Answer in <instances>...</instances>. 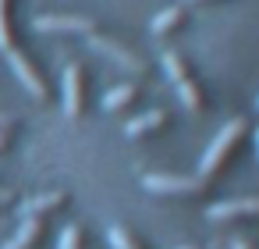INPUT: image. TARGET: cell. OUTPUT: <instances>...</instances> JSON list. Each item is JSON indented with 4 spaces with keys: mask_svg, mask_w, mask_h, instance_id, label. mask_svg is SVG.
<instances>
[{
    "mask_svg": "<svg viewBox=\"0 0 259 249\" xmlns=\"http://www.w3.org/2000/svg\"><path fill=\"white\" fill-rule=\"evenodd\" d=\"M68 192L64 189H50V192H39V196H32V199H25L22 203V221L25 217H32V221H43V217H50V214H57V210H64L68 206Z\"/></svg>",
    "mask_w": 259,
    "mask_h": 249,
    "instance_id": "obj_10",
    "label": "cell"
},
{
    "mask_svg": "<svg viewBox=\"0 0 259 249\" xmlns=\"http://www.w3.org/2000/svg\"><path fill=\"white\" fill-rule=\"evenodd\" d=\"M170 125V114L167 111H146V114H139V118H128L124 121V135L128 139H146V135H153V132H160V128H167Z\"/></svg>",
    "mask_w": 259,
    "mask_h": 249,
    "instance_id": "obj_11",
    "label": "cell"
},
{
    "mask_svg": "<svg viewBox=\"0 0 259 249\" xmlns=\"http://www.w3.org/2000/svg\"><path fill=\"white\" fill-rule=\"evenodd\" d=\"M89 47H93L100 57L114 61L117 68H124L128 75H149V61H146L139 50L124 47L121 40H114V36H103V32H96V36H89Z\"/></svg>",
    "mask_w": 259,
    "mask_h": 249,
    "instance_id": "obj_4",
    "label": "cell"
},
{
    "mask_svg": "<svg viewBox=\"0 0 259 249\" xmlns=\"http://www.w3.org/2000/svg\"><path fill=\"white\" fill-rule=\"evenodd\" d=\"M142 189L153 196H163V199H192V203L209 196V185L199 174H170V171L142 174Z\"/></svg>",
    "mask_w": 259,
    "mask_h": 249,
    "instance_id": "obj_3",
    "label": "cell"
},
{
    "mask_svg": "<svg viewBox=\"0 0 259 249\" xmlns=\"http://www.w3.org/2000/svg\"><path fill=\"white\" fill-rule=\"evenodd\" d=\"M135 100H139V86H132V82H124V86H114V89H107V96H103V111L107 114H121V111H128V107H135Z\"/></svg>",
    "mask_w": 259,
    "mask_h": 249,
    "instance_id": "obj_13",
    "label": "cell"
},
{
    "mask_svg": "<svg viewBox=\"0 0 259 249\" xmlns=\"http://www.w3.org/2000/svg\"><path fill=\"white\" fill-rule=\"evenodd\" d=\"M15 128H18L15 114H8V111H0V132H15Z\"/></svg>",
    "mask_w": 259,
    "mask_h": 249,
    "instance_id": "obj_17",
    "label": "cell"
},
{
    "mask_svg": "<svg viewBox=\"0 0 259 249\" xmlns=\"http://www.w3.org/2000/svg\"><path fill=\"white\" fill-rule=\"evenodd\" d=\"M107 242H110V249H149L132 228H124V224H110L107 228Z\"/></svg>",
    "mask_w": 259,
    "mask_h": 249,
    "instance_id": "obj_15",
    "label": "cell"
},
{
    "mask_svg": "<svg viewBox=\"0 0 259 249\" xmlns=\"http://www.w3.org/2000/svg\"><path fill=\"white\" fill-rule=\"evenodd\" d=\"M185 25H188V8H185V4H167L163 11H156V15L149 18V32H153L156 40L178 36Z\"/></svg>",
    "mask_w": 259,
    "mask_h": 249,
    "instance_id": "obj_9",
    "label": "cell"
},
{
    "mask_svg": "<svg viewBox=\"0 0 259 249\" xmlns=\"http://www.w3.org/2000/svg\"><path fill=\"white\" fill-rule=\"evenodd\" d=\"M8 64H11V72H15V79L25 86V93L32 96V100H50V86H47V75L36 68V61L25 54V50H8Z\"/></svg>",
    "mask_w": 259,
    "mask_h": 249,
    "instance_id": "obj_6",
    "label": "cell"
},
{
    "mask_svg": "<svg viewBox=\"0 0 259 249\" xmlns=\"http://www.w3.org/2000/svg\"><path fill=\"white\" fill-rule=\"evenodd\" d=\"M85 245V235H82V228L78 224H68L64 231H61V242H57V249H82Z\"/></svg>",
    "mask_w": 259,
    "mask_h": 249,
    "instance_id": "obj_16",
    "label": "cell"
},
{
    "mask_svg": "<svg viewBox=\"0 0 259 249\" xmlns=\"http://www.w3.org/2000/svg\"><path fill=\"white\" fill-rule=\"evenodd\" d=\"M8 146H11V132H0V153H4Z\"/></svg>",
    "mask_w": 259,
    "mask_h": 249,
    "instance_id": "obj_21",
    "label": "cell"
},
{
    "mask_svg": "<svg viewBox=\"0 0 259 249\" xmlns=\"http://www.w3.org/2000/svg\"><path fill=\"white\" fill-rule=\"evenodd\" d=\"M209 249H231V245H224V242H213V245H209Z\"/></svg>",
    "mask_w": 259,
    "mask_h": 249,
    "instance_id": "obj_23",
    "label": "cell"
},
{
    "mask_svg": "<svg viewBox=\"0 0 259 249\" xmlns=\"http://www.w3.org/2000/svg\"><path fill=\"white\" fill-rule=\"evenodd\" d=\"M32 29L47 36H85L89 40L100 32V22L93 15H36Z\"/></svg>",
    "mask_w": 259,
    "mask_h": 249,
    "instance_id": "obj_5",
    "label": "cell"
},
{
    "mask_svg": "<svg viewBox=\"0 0 259 249\" xmlns=\"http://www.w3.org/2000/svg\"><path fill=\"white\" fill-rule=\"evenodd\" d=\"M8 203H15V192L11 189H0V206H8Z\"/></svg>",
    "mask_w": 259,
    "mask_h": 249,
    "instance_id": "obj_20",
    "label": "cell"
},
{
    "mask_svg": "<svg viewBox=\"0 0 259 249\" xmlns=\"http://www.w3.org/2000/svg\"><path fill=\"white\" fill-rule=\"evenodd\" d=\"M39 238H43V221H32V217H25L22 224H18V231L0 245V249H36L39 245Z\"/></svg>",
    "mask_w": 259,
    "mask_h": 249,
    "instance_id": "obj_12",
    "label": "cell"
},
{
    "mask_svg": "<svg viewBox=\"0 0 259 249\" xmlns=\"http://www.w3.org/2000/svg\"><path fill=\"white\" fill-rule=\"evenodd\" d=\"M0 50H15V0H0Z\"/></svg>",
    "mask_w": 259,
    "mask_h": 249,
    "instance_id": "obj_14",
    "label": "cell"
},
{
    "mask_svg": "<svg viewBox=\"0 0 259 249\" xmlns=\"http://www.w3.org/2000/svg\"><path fill=\"white\" fill-rule=\"evenodd\" d=\"M206 217L213 224H234V221H259V196H241V199H220L206 206Z\"/></svg>",
    "mask_w": 259,
    "mask_h": 249,
    "instance_id": "obj_7",
    "label": "cell"
},
{
    "mask_svg": "<svg viewBox=\"0 0 259 249\" xmlns=\"http://www.w3.org/2000/svg\"><path fill=\"white\" fill-rule=\"evenodd\" d=\"M255 107H259V96H255Z\"/></svg>",
    "mask_w": 259,
    "mask_h": 249,
    "instance_id": "obj_25",
    "label": "cell"
},
{
    "mask_svg": "<svg viewBox=\"0 0 259 249\" xmlns=\"http://www.w3.org/2000/svg\"><path fill=\"white\" fill-rule=\"evenodd\" d=\"M252 135H255V153H259V128H255V132H252Z\"/></svg>",
    "mask_w": 259,
    "mask_h": 249,
    "instance_id": "obj_24",
    "label": "cell"
},
{
    "mask_svg": "<svg viewBox=\"0 0 259 249\" xmlns=\"http://www.w3.org/2000/svg\"><path fill=\"white\" fill-rule=\"evenodd\" d=\"M178 249H206V245H195V242H188V245H178Z\"/></svg>",
    "mask_w": 259,
    "mask_h": 249,
    "instance_id": "obj_22",
    "label": "cell"
},
{
    "mask_svg": "<svg viewBox=\"0 0 259 249\" xmlns=\"http://www.w3.org/2000/svg\"><path fill=\"white\" fill-rule=\"evenodd\" d=\"M245 135H248V118H231V121L209 139V146H206V153H202L195 174H199L206 185H213V182L231 167V160L238 157V150L245 146Z\"/></svg>",
    "mask_w": 259,
    "mask_h": 249,
    "instance_id": "obj_1",
    "label": "cell"
},
{
    "mask_svg": "<svg viewBox=\"0 0 259 249\" xmlns=\"http://www.w3.org/2000/svg\"><path fill=\"white\" fill-rule=\"evenodd\" d=\"M231 249H259L255 242H248V238H234V242H227Z\"/></svg>",
    "mask_w": 259,
    "mask_h": 249,
    "instance_id": "obj_19",
    "label": "cell"
},
{
    "mask_svg": "<svg viewBox=\"0 0 259 249\" xmlns=\"http://www.w3.org/2000/svg\"><path fill=\"white\" fill-rule=\"evenodd\" d=\"M61 107L68 118H82L85 111V68L82 64H68L61 75Z\"/></svg>",
    "mask_w": 259,
    "mask_h": 249,
    "instance_id": "obj_8",
    "label": "cell"
},
{
    "mask_svg": "<svg viewBox=\"0 0 259 249\" xmlns=\"http://www.w3.org/2000/svg\"><path fill=\"white\" fill-rule=\"evenodd\" d=\"M160 64H163V72H167L170 86L178 89L181 103H185L192 114H202V111L209 107V89H206L202 75L195 72V64H192L185 54H178V50H163Z\"/></svg>",
    "mask_w": 259,
    "mask_h": 249,
    "instance_id": "obj_2",
    "label": "cell"
},
{
    "mask_svg": "<svg viewBox=\"0 0 259 249\" xmlns=\"http://www.w3.org/2000/svg\"><path fill=\"white\" fill-rule=\"evenodd\" d=\"M178 4H185V8H217V4H227V0H178Z\"/></svg>",
    "mask_w": 259,
    "mask_h": 249,
    "instance_id": "obj_18",
    "label": "cell"
}]
</instances>
